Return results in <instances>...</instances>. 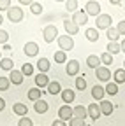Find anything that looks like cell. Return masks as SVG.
<instances>
[{
    "label": "cell",
    "mask_w": 125,
    "mask_h": 126,
    "mask_svg": "<svg viewBox=\"0 0 125 126\" xmlns=\"http://www.w3.org/2000/svg\"><path fill=\"white\" fill-rule=\"evenodd\" d=\"M12 110H14V114H18V116H21V117H25L26 114H28V107L25 105V103H14L12 105Z\"/></svg>",
    "instance_id": "d6986e66"
},
{
    "label": "cell",
    "mask_w": 125,
    "mask_h": 126,
    "mask_svg": "<svg viewBox=\"0 0 125 126\" xmlns=\"http://www.w3.org/2000/svg\"><path fill=\"white\" fill-rule=\"evenodd\" d=\"M111 23H113V19L109 14H100L95 19V28L97 30H107V28H111Z\"/></svg>",
    "instance_id": "7a4b0ae2"
},
{
    "label": "cell",
    "mask_w": 125,
    "mask_h": 126,
    "mask_svg": "<svg viewBox=\"0 0 125 126\" xmlns=\"http://www.w3.org/2000/svg\"><path fill=\"white\" fill-rule=\"evenodd\" d=\"M7 18L11 23H20L23 19V9L16 7V5H11V9L7 11Z\"/></svg>",
    "instance_id": "3957f363"
},
{
    "label": "cell",
    "mask_w": 125,
    "mask_h": 126,
    "mask_svg": "<svg viewBox=\"0 0 125 126\" xmlns=\"http://www.w3.org/2000/svg\"><path fill=\"white\" fill-rule=\"evenodd\" d=\"M64 28H65V32H67V35H69V37L76 35L77 32H79V26H77L72 19H65V21H64Z\"/></svg>",
    "instance_id": "8fae6325"
},
{
    "label": "cell",
    "mask_w": 125,
    "mask_h": 126,
    "mask_svg": "<svg viewBox=\"0 0 125 126\" xmlns=\"http://www.w3.org/2000/svg\"><path fill=\"white\" fill-rule=\"evenodd\" d=\"M65 72H67V75H77V74H79V61H77V60H71V61H67Z\"/></svg>",
    "instance_id": "9c48e42d"
},
{
    "label": "cell",
    "mask_w": 125,
    "mask_h": 126,
    "mask_svg": "<svg viewBox=\"0 0 125 126\" xmlns=\"http://www.w3.org/2000/svg\"><path fill=\"white\" fill-rule=\"evenodd\" d=\"M95 77L99 79V81H102V82H109V79H111L113 75H111V72H109V68L107 67H99L97 70H95Z\"/></svg>",
    "instance_id": "8992f818"
},
{
    "label": "cell",
    "mask_w": 125,
    "mask_h": 126,
    "mask_svg": "<svg viewBox=\"0 0 125 126\" xmlns=\"http://www.w3.org/2000/svg\"><path fill=\"white\" fill-rule=\"evenodd\" d=\"M9 86H11L9 77H0V91H7Z\"/></svg>",
    "instance_id": "d590c367"
},
{
    "label": "cell",
    "mask_w": 125,
    "mask_h": 126,
    "mask_svg": "<svg viewBox=\"0 0 125 126\" xmlns=\"http://www.w3.org/2000/svg\"><path fill=\"white\" fill-rule=\"evenodd\" d=\"M4 23V18H2V14H0V25H2Z\"/></svg>",
    "instance_id": "bcb514c9"
},
{
    "label": "cell",
    "mask_w": 125,
    "mask_h": 126,
    "mask_svg": "<svg viewBox=\"0 0 125 126\" xmlns=\"http://www.w3.org/2000/svg\"><path fill=\"white\" fill-rule=\"evenodd\" d=\"M86 110H88V116H90V119H99L102 114H100V107H99V103H90L88 107H86Z\"/></svg>",
    "instance_id": "7c38bea8"
},
{
    "label": "cell",
    "mask_w": 125,
    "mask_h": 126,
    "mask_svg": "<svg viewBox=\"0 0 125 126\" xmlns=\"http://www.w3.org/2000/svg\"><path fill=\"white\" fill-rule=\"evenodd\" d=\"M120 47H122V51H123V53H125V39H123V40H122V42H120Z\"/></svg>",
    "instance_id": "f6af8a7d"
},
{
    "label": "cell",
    "mask_w": 125,
    "mask_h": 126,
    "mask_svg": "<svg viewBox=\"0 0 125 126\" xmlns=\"http://www.w3.org/2000/svg\"><path fill=\"white\" fill-rule=\"evenodd\" d=\"M9 11L11 9V2H9V0H0V11Z\"/></svg>",
    "instance_id": "60d3db41"
},
{
    "label": "cell",
    "mask_w": 125,
    "mask_h": 126,
    "mask_svg": "<svg viewBox=\"0 0 125 126\" xmlns=\"http://www.w3.org/2000/svg\"><path fill=\"white\" fill-rule=\"evenodd\" d=\"M25 54L26 56H37L39 54V46L35 42H26L25 44Z\"/></svg>",
    "instance_id": "9a60e30c"
},
{
    "label": "cell",
    "mask_w": 125,
    "mask_h": 126,
    "mask_svg": "<svg viewBox=\"0 0 125 126\" xmlns=\"http://www.w3.org/2000/svg\"><path fill=\"white\" fill-rule=\"evenodd\" d=\"M21 74L23 75H32L34 74V65L32 63H25V65L21 67Z\"/></svg>",
    "instance_id": "836d02e7"
},
{
    "label": "cell",
    "mask_w": 125,
    "mask_h": 126,
    "mask_svg": "<svg viewBox=\"0 0 125 126\" xmlns=\"http://www.w3.org/2000/svg\"><path fill=\"white\" fill-rule=\"evenodd\" d=\"M104 93H106V89L102 88V86H99V84H95V86H93L92 88V96L93 98H95V100H104Z\"/></svg>",
    "instance_id": "ac0fdd59"
},
{
    "label": "cell",
    "mask_w": 125,
    "mask_h": 126,
    "mask_svg": "<svg viewBox=\"0 0 125 126\" xmlns=\"http://www.w3.org/2000/svg\"><path fill=\"white\" fill-rule=\"evenodd\" d=\"M0 68H2V70H7V72L14 70V61H12L11 58H2V60H0Z\"/></svg>",
    "instance_id": "484cf974"
},
{
    "label": "cell",
    "mask_w": 125,
    "mask_h": 126,
    "mask_svg": "<svg viewBox=\"0 0 125 126\" xmlns=\"http://www.w3.org/2000/svg\"><path fill=\"white\" fill-rule=\"evenodd\" d=\"M85 88H86V79H85V75H83V77H76V89L85 91Z\"/></svg>",
    "instance_id": "d6a6232c"
},
{
    "label": "cell",
    "mask_w": 125,
    "mask_h": 126,
    "mask_svg": "<svg viewBox=\"0 0 125 126\" xmlns=\"http://www.w3.org/2000/svg\"><path fill=\"white\" fill-rule=\"evenodd\" d=\"M48 109H50V103L48 102H44V100H37L35 105H34V110L37 114H44V112H48Z\"/></svg>",
    "instance_id": "ffe728a7"
},
{
    "label": "cell",
    "mask_w": 125,
    "mask_h": 126,
    "mask_svg": "<svg viewBox=\"0 0 125 126\" xmlns=\"http://www.w3.org/2000/svg\"><path fill=\"white\" fill-rule=\"evenodd\" d=\"M50 60L48 58H39V61H37V68H39V74H46L50 70Z\"/></svg>",
    "instance_id": "44dd1931"
},
{
    "label": "cell",
    "mask_w": 125,
    "mask_h": 126,
    "mask_svg": "<svg viewBox=\"0 0 125 126\" xmlns=\"http://www.w3.org/2000/svg\"><path fill=\"white\" fill-rule=\"evenodd\" d=\"M76 7H77V2H74V0H69V2H65V9H67V11L76 12Z\"/></svg>",
    "instance_id": "f35d334b"
},
{
    "label": "cell",
    "mask_w": 125,
    "mask_h": 126,
    "mask_svg": "<svg viewBox=\"0 0 125 126\" xmlns=\"http://www.w3.org/2000/svg\"><path fill=\"white\" fill-rule=\"evenodd\" d=\"M123 70H125V61H123Z\"/></svg>",
    "instance_id": "7dc6e473"
},
{
    "label": "cell",
    "mask_w": 125,
    "mask_h": 126,
    "mask_svg": "<svg viewBox=\"0 0 125 126\" xmlns=\"http://www.w3.org/2000/svg\"><path fill=\"white\" fill-rule=\"evenodd\" d=\"M58 117H60L62 121H71V119L74 117L71 105H62V107L58 109Z\"/></svg>",
    "instance_id": "ba28073f"
},
{
    "label": "cell",
    "mask_w": 125,
    "mask_h": 126,
    "mask_svg": "<svg viewBox=\"0 0 125 126\" xmlns=\"http://www.w3.org/2000/svg\"><path fill=\"white\" fill-rule=\"evenodd\" d=\"M99 107H100V114H102V116H111V114H113V110H115L113 103H111V102H107V100H102Z\"/></svg>",
    "instance_id": "5bb4252c"
},
{
    "label": "cell",
    "mask_w": 125,
    "mask_h": 126,
    "mask_svg": "<svg viewBox=\"0 0 125 126\" xmlns=\"http://www.w3.org/2000/svg\"><path fill=\"white\" fill-rule=\"evenodd\" d=\"M104 89H106L107 94H116V93H118V84H115V82H107Z\"/></svg>",
    "instance_id": "1f68e13d"
},
{
    "label": "cell",
    "mask_w": 125,
    "mask_h": 126,
    "mask_svg": "<svg viewBox=\"0 0 125 126\" xmlns=\"http://www.w3.org/2000/svg\"><path fill=\"white\" fill-rule=\"evenodd\" d=\"M48 93L50 94H58V93H62V86H60V82L58 81H51L50 84H48Z\"/></svg>",
    "instance_id": "d4e9b609"
},
{
    "label": "cell",
    "mask_w": 125,
    "mask_h": 126,
    "mask_svg": "<svg viewBox=\"0 0 125 126\" xmlns=\"http://www.w3.org/2000/svg\"><path fill=\"white\" fill-rule=\"evenodd\" d=\"M77 26H81V25H86L88 23V14L85 12V11H76L74 14H72V18H71Z\"/></svg>",
    "instance_id": "52a82bcc"
},
{
    "label": "cell",
    "mask_w": 125,
    "mask_h": 126,
    "mask_svg": "<svg viewBox=\"0 0 125 126\" xmlns=\"http://www.w3.org/2000/svg\"><path fill=\"white\" fill-rule=\"evenodd\" d=\"M56 40H58V46H60V51H64V53L71 51L74 47V39L69 37V35H60Z\"/></svg>",
    "instance_id": "277c9868"
},
{
    "label": "cell",
    "mask_w": 125,
    "mask_h": 126,
    "mask_svg": "<svg viewBox=\"0 0 125 126\" xmlns=\"http://www.w3.org/2000/svg\"><path fill=\"white\" fill-rule=\"evenodd\" d=\"M0 60H2V58H0Z\"/></svg>",
    "instance_id": "c3c4849f"
},
{
    "label": "cell",
    "mask_w": 125,
    "mask_h": 126,
    "mask_svg": "<svg viewBox=\"0 0 125 126\" xmlns=\"http://www.w3.org/2000/svg\"><path fill=\"white\" fill-rule=\"evenodd\" d=\"M72 114H74V117H77V119H83V121H85V117L88 116V110H86L83 105H76V107L72 109Z\"/></svg>",
    "instance_id": "e0dca14e"
},
{
    "label": "cell",
    "mask_w": 125,
    "mask_h": 126,
    "mask_svg": "<svg viewBox=\"0 0 125 126\" xmlns=\"http://www.w3.org/2000/svg\"><path fill=\"white\" fill-rule=\"evenodd\" d=\"M116 30H118L120 35H125V21H120V23L116 25Z\"/></svg>",
    "instance_id": "b9f144b4"
},
{
    "label": "cell",
    "mask_w": 125,
    "mask_h": 126,
    "mask_svg": "<svg viewBox=\"0 0 125 126\" xmlns=\"http://www.w3.org/2000/svg\"><path fill=\"white\" fill-rule=\"evenodd\" d=\"M85 12L88 16H100V4L95 2V0H90V2L85 4Z\"/></svg>",
    "instance_id": "5b68a950"
},
{
    "label": "cell",
    "mask_w": 125,
    "mask_h": 126,
    "mask_svg": "<svg viewBox=\"0 0 125 126\" xmlns=\"http://www.w3.org/2000/svg\"><path fill=\"white\" fill-rule=\"evenodd\" d=\"M18 126H34V123H32V119H30L28 116H25V117H21L18 121Z\"/></svg>",
    "instance_id": "8d00e7d4"
},
{
    "label": "cell",
    "mask_w": 125,
    "mask_h": 126,
    "mask_svg": "<svg viewBox=\"0 0 125 126\" xmlns=\"http://www.w3.org/2000/svg\"><path fill=\"white\" fill-rule=\"evenodd\" d=\"M86 65H88L90 68H93V70H97V68L100 67V58H99L97 54H90V56L86 58Z\"/></svg>",
    "instance_id": "2e32d148"
},
{
    "label": "cell",
    "mask_w": 125,
    "mask_h": 126,
    "mask_svg": "<svg viewBox=\"0 0 125 126\" xmlns=\"http://www.w3.org/2000/svg\"><path fill=\"white\" fill-rule=\"evenodd\" d=\"M4 109H5V100L0 98V110H4Z\"/></svg>",
    "instance_id": "ee69618b"
},
{
    "label": "cell",
    "mask_w": 125,
    "mask_h": 126,
    "mask_svg": "<svg viewBox=\"0 0 125 126\" xmlns=\"http://www.w3.org/2000/svg\"><path fill=\"white\" fill-rule=\"evenodd\" d=\"M53 58H55L56 63H67V54H65L64 51H56Z\"/></svg>",
    "instance_id": "4dcf8cb0"
},
{
    "label": "cell",
    "mask_w": 125,
    "mask_h": 126,
    "mask_svg": "<svg viewBox=\"0 0 125 126\" xmlns=\"http://www.w3.org/2000/svg\"><path fill=\"white\" fill-rule=\"evenodd\" d=\"M113 79H115V84H122V82H125V70H123V68L115 70Z\"/></svg>",
    "instance_id": "f1b7e54d"
},
{
    "label": "cell",
    "mask_w": 125,
    "mask_h": 126,
    "mask_svg": "<svg viewBox=\"0 0 125 126\" xmlns=\"http://www.w3.org/2000/svg\"><path fill=\"white\" fill-rule=\"evenodd\" d=\"M106 35H107L109 42H118V39H120V33H118V30H116V28H113V26L106 30Z\"/></svg>",
    "instance_id": "4316f807"
},
{
    "label": "cell",
    "mask_w": 125,
    "mask_h": 126,
    "mask_svg": "<svg viewBox=\"0 0 125 126\" xmlns=\"http://www.w3.org/2000/svg\"><path fill=\"white\" fill-rule=\"evenodd\" d=\"M30 11H32V14H42V4L32 2L30 4Z\"/></svg>",
    "instance_id": "e575fe53"
},
{
    "label": "cell",
    "mask_w": 125,
    "mask_h": 126,
    "mask_svg": "<svg viewBox=\"0 0 125 126\" xmlns=\"http://www.w3.org/2000/svg\"><path fill=\"white\" fill-rule=\"evenodd\" d=\"M122 51V47H120V42H107V47H106V53L109 54H118Z\"/></svg>",
    "instance_id": "cb8c5ba5"
},
{
    "label": "cell",
    "mask_w": 125,
    "mask_h": 126,
    "mask_svg": "<svg viewBox=\"0 0 125 126\" xmlns=\"http://www.w3.org/2000/svg\"><path fill=\"white\" fill-rule=\"evenodd\" d=\"M76 98V93L72 89H62V100H64V103H72Z\"/></svg>",
    "instance_id": "7402d4cb"
},
{
    "label": "cell",
    "mask_w": 125,
    "mask_h": 126,
    "mask_svg": "<svg viewBox=\"0 0 125 126\" xmlns=\"http://www.w3.org/2000/svg\"><path fill=\"white\" fill-rule=\"evenodd\" d=\"M51 126H67V124H65V121L56 119V121H53V124H51Z\"/></svg>",
    "instance_id": "7bdbcfd3"
},
{
    "label": "cell",
    "mask_w": 125,
    "mask_h": 126,
    "mask_svg": "<svg viewBox=\"0 0 125 126\" xmlns=\"http://www.w3.org/2000/svg\"><path fill=\"white\" fill-rule=\"evenodd\" d=\"M99 58H100V63H104V67H109L113 63V54H109V53H102Z\"/></svg>",
    "instance_id": "f546056e"
},
{
    "label": "cell",
    "mask_w": 125,
    "mask_h": 126,
    "mask_svg": "<svg viewBox=\"0 0 125 126\" xmlns=\"http://www.w3.org/2000/svg\"><path fill=\"white\" fill-rule=\"evenodd\" d=\"M41 96H42V91H41L39 88H32V89H28V100L37 102V100H41Z\"/></svg>",
    "instance_id": "83f0119b"
},
{
    "label": "cell",
    "mask_w": 125,
    "mask_h": 126,
    "mask_svg": "<svg viewBox=\"0 0 125 126\" xmlns=\"http://www.w3.org/2000/svg\"><path fill=\"white\" fill-rule=\"evenodd\" d=\"M85 35L90 42H97L99 40V30L97 28H86L85 30Z\"/></svg>",
    "instance_id": "603a6c76"
},
{
    "label": "cell",
    "mask_w": 125,
    "mask_h": 126,
    "mask_svg": "<svg viewBox=\"0 0 125 126\" xmlns=\"http://www.w3.org/2000/svg\"><path fill=\"white\" fill-rule=\"evenodd\" d=\"M51 81H50V79H48V75H46V74H37L35 75V88H48V84H50Z\"/></svg>",
    "instance_id": "4fadbf2b"
},
{
    "label": "cell",
    "mask_w": 125,
    "mask_h": 126,
    "mask_svg": "<svg viewBox=\"0 0 125 126\" xmlns=\"http://www.w3.org/2000/svg\"><path fill=\"white\" fill-rule=\"evenodd\" d=\"M56 35H58V28H56L55 25L44 26V30H42V39L48 42V44H51V42L56 39Z\"/></svg>",
    "instance_id": "6da1fadb"
},
{
    "label": "cell",
    "mask_w": 125,
    "mask_h": 126,
    "mask_svg": "<svg viewBox=\"0 0 125 126\" xmlns=\"http://www.w3.org/2000/svg\"><path fill=\"white\" fill-rule=\"evenodd\" d=\"M7 40H9V33H7V32L5 30H2V28H0V44H7Z\"/></svg>",
    "instance_id": "74e56055"
},
{
    "label": "cell",
    "mask_w": 125,
    "mask_h": 126,
    "mask_svg": "<svg viewBox=\"0 0 125 126\" xmlns=\"http://www.w3.org/2000/svg\"><path fill=\"white\" fill-rule=\"evenodd\" d=\"M23 79H25V75L21 74V70H11V72H9V81H11V84L20 86V84L23 82Z\"/></svg>",
    "instance_id": "30bf717a"
},
{
    "label": "cell",
    "mask_w": 125,
    "mask_h": 126,
    "mask_svg": "<svg viewBox=\"0 0 125 126\" xmlns=\"http://www.w3.org/2000/svg\"><path fill=\"white\" fill-rule=\"evenodd\" d=\"M71 126H86L83 119H77V117H72L71 119Z\"/></svg>",
    "instance_id": "ab89813d"
}]
</instances>
